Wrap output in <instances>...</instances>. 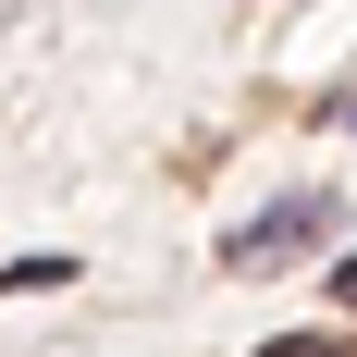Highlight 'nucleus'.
I'll return each mask as SVG.
<instances>
[{"mask_svg":"<svg viewBox=\"0 0 357 357\" xmlns=\"http://www.w3.org/2000/svg\"><path fill=\"white\" fill-rule=\"evenodd\" d=\"M74 284V259H13V271H0V296H62Z\"/></svg>","mask_w":357,"mask_h":357,"instance_id":"obj_2","label":"nucleus"},{"mask_svg":"<svg viewBox=\"0 0 357 357\" xmlns=\"http://www.w3.org/2000/svg\"><path fill=\"white\" fill-rule=\"evenodd\" d=\"M333 123H357V99H333Z\"/></svg>","mask_w":357,"mask_h":357,"instance_id":"obj_5","label":"nucleus"},{"mask_svg":"<svg viewBox=\"0 0 357 357\" xmlns=\"http://www.w3.org/2000/svg\"><path fill=\"white\" fill-rule=\"evenodd\" d=\"M259 357H333V345H308V333H271V345H259Z\"/></svg>","mask_w":357,"mask_h":357,"instance_id":"obj_3","label":"nucleus"},{"mask_svg":"<svg viewBox=\"0 0 357 357\" xmlns=\"http://www.w3.org/2000/svg\"><path fill=\"white\" fill-rule=\"evenodd\" d=\"M333 308H357V259H345V271H333Z\"/></svg>","mask_w":357,"mask_h":357,"instance_id":"obj_4","label":"nucleus"},{"mask_svg":"<svg viewBox=\"0 0 357 357\" xmlns=\"http://www.w3.org/2000/svg\"><path fill=\"white\" fill-rule=\"evenodd\" d=\"M321 234H333V197H321V185H308V197H271L259 222H234V234H222V271H271V259L321 247Z\"/></svg>","mask_w":357,"mask_h":357,"instance_id":"obj_1","label":"nucleus"}]
</instances>
